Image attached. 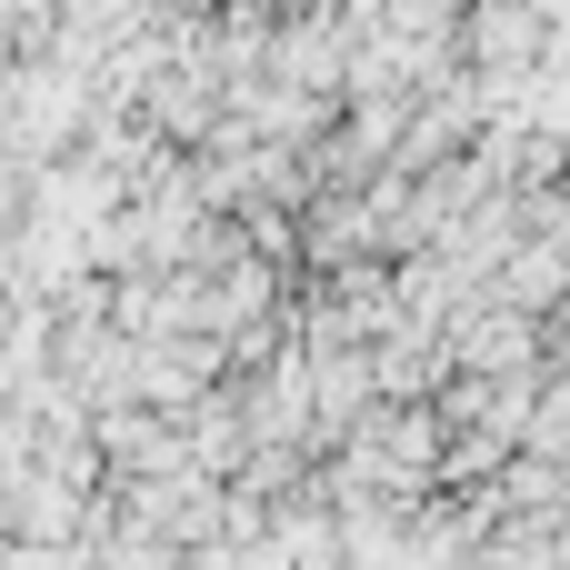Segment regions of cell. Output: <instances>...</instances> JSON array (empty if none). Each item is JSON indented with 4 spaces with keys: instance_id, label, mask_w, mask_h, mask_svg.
Returning a JSON list of instances; mask_svg holds the SVG:
<instances>
[{
    "instance_id": "1",
    "label": "cell",
    "mask_w": 570,
    "mask_h": 570,
    "mask_svg": "<svg viewBox=\"0 0 570 570\" xmlns=\"http://www.w3.org/2000/svg\"><path fill=\"white\" fill-rule=\"evenodd\" d=\"M461 50L481 60V80H521L551 60V20H541V0H481L461 20Z\"/></svg>"
}]
</instances>
